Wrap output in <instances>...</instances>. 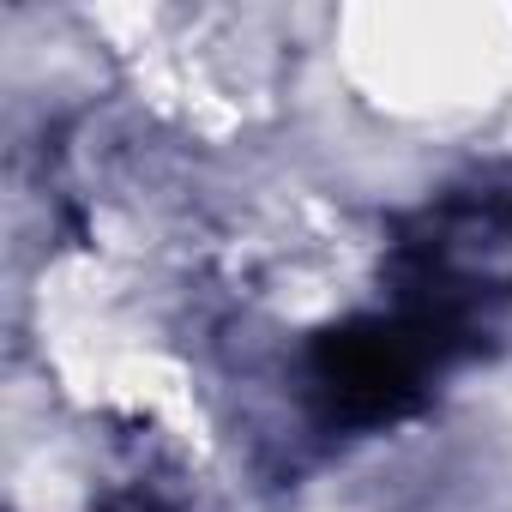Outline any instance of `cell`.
I'll use <instances>...</instances> for the list:
<instances>
[{
  "mask_svg": "<svg viewBox=\"0 0 512 512\" xmlns=\"http://www.w3.org/2000/svg\"><path fill=\"white\" fill-rule=\"evenodd\" d=\"M416 253H422V278L440 284V296H506L512 290V199L482 193V199L446 205L434 217V235Z\"/></svg>",
  "mask_w": 512,
  "mask_h": 512,
  "instance_id": "cell-1",
  "label": "cell"
}]
</instances>
